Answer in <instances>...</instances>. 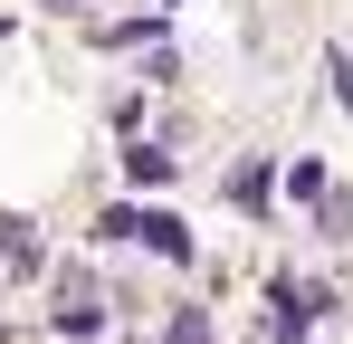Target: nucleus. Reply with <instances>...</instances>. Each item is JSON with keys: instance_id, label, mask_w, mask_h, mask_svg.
<instances>
[{"instance_id": "7", "label": "nucleus", "mask_w": 353, "mask_h": 344, "mask_svg": "<svg viewBox=\"0 0 353 344\" xmlns=\"http://www.w3.org/2000/svg\"><path fill=\"white\" fill-rule=\"evenodd\" d=\"M287 191H296V201H315V211L334 201V191H325V163H315V153H305V163H287Z\"/></svg>"}, {"instance_id": "11", "label": "nucleus", "mask_w": 353, "mask_h": 344, "mask_svg": "<svg viewBox=\"0 0 353 344\" xmlns=\"http://www.w3.org/2000/svg\"><path fill=\"white\" fill-rule=\"evenodd\" d=\"M48 10H77V0H48Z\"/></svg>"}, {"instance_id": "6", "label": "nucleus", "mask_w": 353, "mask_h": 344, "mask_svg": "<svg viewBox=\"0 0 353 344\" xmlns=\"http://www.w3.org/2000/svg\"><path fill=\"white\" fill-rule=\"evenodd\" d=\"M268 191H277L268 163H239V172H230V201H239V211H268Z\"/></svg>"}, {"instance_id": "8", "label": "nucleus", "mask_w": 353, "mask_h": 344, "mask_svg": "<svg viewBox=\"0 0 353 344\" xmlns=\"http://www.w3.org/2000/svg\"><path fill=\"white\" fill-rule=\"evenodd\" d=\"M163 344H210V306H172V325H163Z\"/></svg>"}, {"instance_id": "3", "label": "nucleus", "mask_w": 353, "mask_h": 344, "mask_svg": "<svg viewBox=\"0 0 353 344\" xmlns=\"http://www.w3.org/2000/svg\"><path fill=\"white\" fill-rule=\"evenodd\" d=\"M96 325H105V296H96L86 278H67L58 287V335H96Z\"/></svg>"}, {"instance_id": "9", "label": "nucleus", "mask_w": 353, "mask_h": 344, "mask_svg": "<svg viewBox=\"0 0 353 344\" xmlns=\"http://www.w3.org/2000/svg\"><path fill=\"white\" fill-rule=\"evenodd\" d=\"M143 39H163V19H115V29H96V48H143Z\"/></svg>"}, {"instance_id": "2", "label": "nucleus", "mask_w": 353, "mask_h": 344, "mask_svg": "<svg viewBox=\"0 0 353 344\" xmlns=\"http://www.w3.org/2000/svg\"><path fill=\"white\" fill-rule=\"evenodd\" d=\"M268 306H277V316H268V335H277V344H305L315 325H325V306H334V296H325V287L277 278V287H268Z\"/></svg>"}, {"instance_id": "10", "label": "nucleus", "mask_w": 353, "mask_h": 344, "mask_svg": "<svg viewBox=\"0 0 353 344\" xmlns=\"http://www.w3.org/2000/svg\"><path fill=\"white\" fill-rule=\"evenodd\" d=\"M325 67H334V96H344V106H353V48H334V57H325Z\"/></svg>"}, {"instance_id": "1", "label": "nucleus", "mask_w": 353, "mask_h": 344, "mask_svg": "<svg viewBox=\"0 0 353 344\" xmlns=\"http://www.w3.org/2000/svg\"><path fill=\"white\" fill-rule=\"evenodd\" d=\"M96 239H143L153 258H181V268H191V229H181L172 211H134V201H115V211L96 220Z\"/></svg>"}, {"instance_id": "4", "label": "nucleus", "mask_w": 353, "mask_h": 344, "mask_svg": "<svg viewBox=\"0 0 353 344\" xmlns=\"http://www.w3.org/2000/svg\"><path fill=\"white\" fill-rule=\"evenodd\" d=\"M172 172H181V153H172V144H124V182H143V191H163Z\"/></svg>"}, {"instance_id": "5", "label": "nucleus", "mask_w": 353, "mask_h": 344, "mask_svg": "<svg viewBox=\"0 0 353 344\" xmlns=\"http://www.w3.org/2000/svg\"><path fill=\"white\" fill-rule=\"evenodd\" d=\"M0 258L10 268H39V229L19 220V211H0Z\"/></svg>"}]
</instances>
